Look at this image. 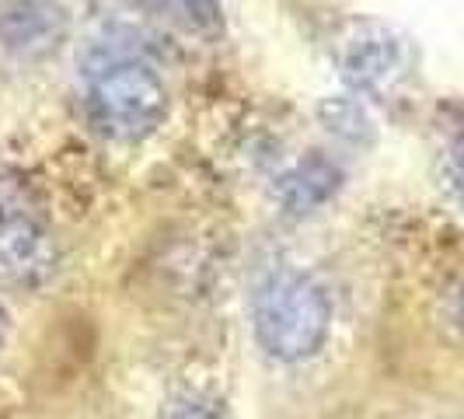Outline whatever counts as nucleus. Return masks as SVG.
<instances>
[{
  "label": "nucleus",
  "mask_w": 464,
  "mask_h": 419,
  "mask_svg": "<svg viewBox=\"0 0 464 419\" xmlns=\"http://www.w3.org/2000/svg\"><path fill=\"white\" fill-rule=\"evenodd\" d=\"M258 346L283 364L314 356L332 326V304L318 279L297 269H279L262 279L252 301Z\"/></svg>",
  "instance_id": "obj_1"
},
{
  "label": "nucleus",
  "mask_w": 464,
  "mask_h": 419,
  "mask_svg": "<svg viewBox=\"0 0 464 419\" xmlns=\"http://www.w3.org/2000/svg\"><path fill=\"white\" fill-rule=\"evenodd\" d=\"M328 56L356 94L388 98L416 73L412 39L377 18H346L328 35Z\"/></svg>",
  "instance_id": "obj_2"
},
{
  "label": "nucleus",
  "mask_w": 464,
  "mask_h": 419,
  "mask_svg": "<svg viewBox=\"0 0 464 419\" xmlns=\"http://www.w3.org/2000/svg\"><path fill=\"white\" fill-rule=\"evenodd\" d=\"M88 112L98 133L109 140L150 137L168 116V92L161 77L137 60H119L94 73L88 88Z\"/></svg>",
  "instance_id": "obj_3"
},
{
  "label": "nucleus",
  "mask_w": 464,
  "mask_h": 419,
  "mask_svg": "<svg viewBox=\"0 0 464 419\" xmlns=\"http://www.w3.org/2000/svg\"><path fill=\"white\" fill-rule=\"evenodd\" d=\"M53 234L18 207H0V279L14 287H39L56 273Z\"/></svg>",
  "instance_id": "obj_4"
},
{
  "label": "nucleus",
  "mask_w": 464,
  "mask_h": 419,
  "mask_svg": "<svg viewBox=\"0 0 464 419\" xmlns=\"http://www.w3.org/2000/svg\"><path fill=\"white\" fill-rule=\"evenodd\" d=\"M70 15L56 0H7L0 7V49L14 60H46L67 43Z\"/></svg>",
  "instance_id": "obj_5"
},
{
  "label": "nucleus",
  "mask_w": 464,
  "mask_h": 419,
  "mask_svg": "<svg viewBox=\"0 0 464 419\" xmlns=\"http://www.w3.org/2000/svg\"><path fill=\"white\" fill-rule=\"evenodd\" d=\"M339 186H343V168L332 158H325L322 151H314L279 179V207L290 217H307L318 207H325L328 200L339 192Z\"/></svg>",
  "instance_id": "obj_6"
},
{
  "label": "nucleus",
  "mask_w": 464,
  "mask_h": 419,
  "mask_svg": "<svg viewBox=\"0 0 464 419\" xmlns=\"http://www.w3.org/2000/svg\"><path fill=\"white\" fill-rule=\"evenodd\" d=\"M318 112L328 130L349 143H367L373 137V122L360 105V98H325Z\"/></svg>",
  "instance_id": "obj_7"
},
{
  "label": "nucleus",
  "mask_w": 464,
  "mask_h": 419,
  "mask_svg": "<svg viewBox=\"0 0 464 419\" xmlns=\"http://www.w3.org/2000/svg\"><path fill=\"white\" fill-rule=\"evenodd\" d=\"M164 11L182 22L188 32H199V35H217L224 32V11H220V0H158Z\"/></svg>",
  "instance_id": "obj_8"
},
{
  "label": "nucleus",
  "mask_w": 464,
  "mask_h": 419,
  "mask_svg": "<svg viewBox=\"0 0 464 419\" xmlns=\"http://www.w3.org/2000/svg\"><path fill=\"white\" fill-rule=\"evenodd\" d=\"M164 419H220V409L213 398L203 395H182L168 405Z\"/></svg>",
  "instance_id": "obj_9"
},
{
  "label": "nucleus",
  "mask_w": 464,
  "mask_h": 419,
  "mask_svg": "<svg viewBox=\"0 0 464 419\" xmlns=\"http://www.w3.org/2000/svg\"><path fill=\"white\" fill-rule=\"evenodd\" d=\"M450 175H454V186L464 192V140L450 147Z\"/></svg>",
  "instance_id": "obj_10"
},
{
  "label": "nucleus",
  "mask_w": 464,
  "mask_h": 419,
  "mask_svg": "<svg viewBox=\"0 0 464 419\" xmlns=\"http://www.w3.org/2000/svg\"><path fill=\"white\" fill-rule=\"evenodd\" d=\"M0 343H4V311H0Z\"/></svg>",
  "instance_id": "obj_11"
},
{
  "label": "nucleus",
  "mask_w": 464,
  "mask_h": 419,
  "mask_svg": "<svg viewBox=\"0 0 464 419\" xmlns=\"http://www.w3.org/2000/svg\"><path fill=\"white\" fill-rule=\"evenodd\" d=\"M461 322H464V301H461Z\"/></svg>",
  "instance_id": "obj_12"
}]
</instances>
